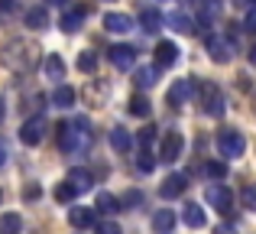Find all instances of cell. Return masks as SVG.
<instances>
[{
  "label": "cell",
  "mask_w": 256,
  "mask_h": 234,
  "mask_svg": "<svg viewBox=\"0 0 256 234\" xmlns=\"http://www.w3.org/2000/svg\"><path fill=\"white\" fill-rule=\"evenodd\" d=\"M39 62V46L36 43H23V39H13V43L4 46V52H0V65H6L10 72H16V75H26V72H32Z\"/></svg>",
  "instance_id": "cell-1"
},
{
  "label": "cell",
  "mask_w": 256,
  "mask_h": 234,
  "mask_svg": "<svg viewBox=\"0 0 256 234\" xmlns=\"http://www.w3.org/2000/svg\"><path fill=\"white\" fill-rule=\"evenodd\" d=\"M56 137H58V150L72 156V153H78V150H84V146H88L91 130H88V120H84V117H75V120H65V124H58Z\"/></svg>",
  "instance_id": "cell-2"
},
{
  "label": "cell",
  "mask_w": 256,
  "mask_h": 234,
  "mask_svg": "<svg viewBox=\"0 0 256 234\" xmlns=\"http://www.w3.org/2000/svg\"><path fill=\"white\" fill-rule=\"evenodd\" d=\"M204 46H208V52H211V59L218 65H224V62H230L234 59V49H237V39L227 33V36H218V33H211V36L204 39Z\"/></svg>",
  "instance_id": "cell-3"
},
{
  "label": "cell",
  "mask_w": 256,
  "mask_h": 234,
  "mask_svg": "<svg viewBox=\"0 0 256 234\" xmlns=\"http://www.w3.org/2000/svg\"><path fill=\"white\" fill-rule=\"evenodd\" d=\"M244 150H246V140H244V133H240V130L227 127V130L218 133V153H220V156L237 159V156H244Z\"/></svg>",
  "instance_id": "cell-4"
},
{
  "label": "cell",
  "mask_w": 256,
  "mask_h": 234,
  "mask_svg": "<svg viewBox=\"0 0 256 234\" xmlns=\"http://www.w3.org/2000/svg\"><path fill=\"white\" fill-rule=\"evenodd\" d=\"M198 98H201V111H204L208 117H220V114H224V95H220L218 85H211V82L201 85Z\"/></svg>",
  "instance_id": "cell-5"
},
{
  "label": "cell",
  "mask_w": 256,
  "mask_h": 234,
  "mask_svg": "<svg viewBox=\"0 0 256 234\" xmlns=\"http://www.w3.org/2000/svg\"><path fill=\"white\" fill-rule=\"evenodd\" d=\"M204 198H208V205L211 208H218L220 215H230L234 211V195H230V189L227 185H220V182H211L204 189Z\"/></svg>",
  "instance_id": "cell-6"
},
{
  "label": "cell",
  "mask_w": 256,
  "mask_h": 234,
  "mask_svg": "<svg viewBox=\"0 0 256 234\" xmlns=\"http://www.w3.org/2000/svg\"><path fill=\"white\" fill-rule=\"evenodd\" d=\"M42 137H46V117H42V114L30 117L23 127H20V140H23L26 146H36V143H42Z\"/></svg>",
  "instance_id": "cell-7"
},
{
  "label": "cell",
  "mask_w": 256,
  "mask_h": 234,
  "mask_svg": "<svg viewBox=\"0 0 256 234\" xmlns=\"http://www.w3.org/2000/svg\"><path fill=\"white\" fill-rule=\"evenodd\" d=\"M182 150H185V137H182L178 130H169V133L162 137V146H159V159L175 163V159L182 156Z\"/></svg>",
  "instance_id": "cell-8"
},
{
  "label": "cell",
  "mask_w": 256,
  "mask_h": 234,
  "mask_svg": "<svg viewBox=\"0 0 256 234\" xmlns=\"http://www.w3.org/2000/svg\"><path fill=\"white\" fill-rule=\"evenodd\" d=\"M185 189H188V176H185V172H172V176L162 179V185H159V195H162V198H178Z\"/></svg>",
  "instance_id": "cell-9"
},
{
  "label": "cell",
  "mask_w": 256,
  "mask_h": 234,
  "mask_svg": "<svg viewBox=\"0 0 256 234\" xmlns=\"http://www.w3.org/2000/svg\"><path fill=\"white\" fill-rule=\"evenodd\" d=\"M192 95H194V82H192V78H178V82H175L172 88H169V95H166V101H169L172 108H178V104H185V101H188Z\"/></svg>",
  "instance_id": "cell-10"
},
{
  "label": "cell",
  "mask_w": 256,
  "mask_h": 234,
  "mask_svg": "<svg viewBox=\"0 0 256 234\" xmlns=\"http://www.w3.org/2000/svg\"><path fill=\"white\" fill-rule=\"evenodd\" d=\"M84 17H88L84 7H65V13H62V20H58V26H62L65 33H78V30H82V23H84Z\"/></svg>",
  "instance_id": "cell-11"
},
{
  "label": "cell",
  "mask_w": 256,
  "mask_h": 234,
  "mask_svg": "<svg viewBox=\"0 0 256 234\" xmlns=\"http://www.w3.org/2000/svg\"><path fill=\"white\" fill-rule=\"evenodd\" d=\"M175 62H178V46L169 43V39H162V43L156 46V69H169Z\"/></svg>",
  "instance_id": "cell-12"
},
{
  "label": "cell",
  "mask_w": 256,
  "mask_h": 234,
  "mask_svg": "<svg viewBox=\"0 0 256 234\" xmlns=\"http://www.w3.org/2000/svg\"><path fill=\"white\" fill-rule=\"evenodd\" d=\"M110 62L117 65L120 72L133 69V62H136V49H133V46H114V49H110Z\"/></svg>",
  "instance_id": "cell-13"
},
{
  "label": "cell",
  "mask_w": 256,
  "mask_h": 234,
  "mask_svg": "<svg viewBox=\"0 0 256 234\" xmlns=\"http://www.w3.org/2000/svg\"><path fill=\"white\" fill-rule=\"evenodd\" d=\"M175 221H178V215H175L172 208H156L152 211V231L156 234H169L175 228Z\"/></svg>",
  "instance_id": "cell-14"
},
{
  "label": "cell",
  "mask_w": 256,
  "mask_h": 234,
  "mask_svg": "<svg viewBox=\"0 0 256 234\" xmlns=\"http://www.w3.org/2000/svg\"><path fill=\"white\" fill-rule=\"evenodd\" d=\"M182 221L188 224V228H204V221H208V215H204V208L201 205H194V202H188L185 208H182Z\"/></svg>",
  "instance_id": "cell-15"
},
{
  "label": "cell",
  "mask_w": 256,
  "mask_h": 234,
  "mask_svg": "<svg viewBox=\"0 0 256 234\" xmlns=\"http://www.w3.org/2000/svg\"><path fill=\"white\" fill-rule=\"evenodd\" d=\"M65 182H68L72 189H75L78 195H82V192H88V189H91V172H88V169H82V166H78V169H68Z\"/></svg>",
  "instance_id": "cell-16"
},
{
  "label": "cell",
  "mask_w": 256,
  "mask_h": 234,
  "mask_svg": "<svg viewBox=\"0 0 256 234\" xmlns=\"http://www.w3.org/2000/svg\"><path fill=\"white\" fill-rule=\"evenodd\" d=\"M104 26L110 33H130L133 30V17H126V13H107V17H104Z\"/></svg>",
  "instance_id": "cell-17"
},
{
  "label": "cell",
  "mask_w": 256,
  "mask_h": 234,
  "mask_svg": "<svg viewBox=\"0 0 256 234\" xmlns=\"http://www.w3.org/2000/svg\"><path fill=\"white\" fill-rule=\"evenodd\" d=\"M68 221H72V228H91V224H94V208L75 205V208L68 211Z\"/></svg>",
  "instance_id": "cell-18"
},
{
  "label": "cell",
  "mask_w": 256,
  "mask_h": 234,
  "mask_svg": "<svg viewBox=\"0 0 256 234\" xmlns=\"http://www.w3.org/2000/svg\"><path fill=\"white\" fill-rule=\"evenodd\" d=\"M162 13L156 10V7H143V13H140V23H143V30L146 33H156V30H162Z\"/></svg>",
  "instance_id": "cell-19"
},
{
  "label": "cell",
  "mask_w": 256,
  "mask_h": 234,
  "mask_svg": "<svg viewBox=\"0 0 256 234\" xmlns=\"http://www.w3.org/2000/svg\"><path fill=\"white\" fill-rule=\"evenodd\" d=\"M94 208H98L100 215H117V211H120V198L114 195V192H98V202H94Z\"/></svg>",
  "instance_id": "cell-20"
},
{
  "label": "cell",
  "mask_w": 256,
  "mask_h": 234,
  "mask_svg": "<svg viewBox=\"0 0 256 234\" xmlns=\"http://www.w3.org/2000/svg\"><path fill=\"white\" fill-rule=\"evenodd\" d=\"M42 69H46V78H52V82H62L65 78V62H62V56H56V52L42 62Z\"/></svg>",
  "instance_id": "cell-21"
},
{
  "label": "cell",
  "mask_w": 256,
  "mask_h": 234,
  "mask_svg": "<svg viewBox=\"0 0 256 234\" xmlns=\"http://www.w3.org/2000/svg\"><path fill=\"white\" fill-rule=\"evenodd\" d=\"M110 146L117 153H130L133 150V137L124 130V127H114V130H110Z\"/></svg>",
  "instance_id": "cell-22"
},
{
  "label": "cell",
  "mask_w": 256,
  "mask_h": 234,
  "mask_svg": "<svg viewBox=\"0 0 256 234\" xmlns=\"http://www.w3.org/2000/svg\"><path fill=\"white\" fill-rule=\"evenodd\" d=\"M23 231V218L16 211H4L0 215V234H20Z\"/></svg>",
  "instance_id": "cell-23"
},
{
  "label": "cell",
  "mask_w": 256,
  "mask_h": 234,
  "mask_svg": "<svg viewBox=\"0 0 256 234\" xmlns=\"http://www.w3.org/2000/svg\"><path fill=\"white\" fill-rule=\"evenodd\" d=\"M26 26H32V30H46V26H49V10H46V7H32V10H26Z\"/></svg>",
  "instance_id": "cell-24"
},
{
  "label": "cell",
  "mask_w": 256,
  "mask_h": 234,
  "mask_svg": "<svg viewBox=\"0 0 256 234\" xmlns=\"http://www.w3.org/2000/svg\"><path fill=\"white\" fill-rule=\"evenodd\" d=\"M75 88H68V85H58L56 91H52V104H56V108H72V104H75Z\"/></svg>",
  "instance_id": "cell-25"
},
{
  "label": "cell",
  "mask_w": 256,
  "mask_h": 234,
  "mask_svg": "<svg viewBox=\"0 0 256 234\" xmlns=\"http://www.w3.org/2000/svg\"><path fill=\"white\" fill-rule=\"evenodd\" d=\"M130 114H133V117H150V114H152L150 98H146V95H133V98H130Z\"/></svg>",
  "instance_id": "cell-26"
},
{
  "label": "cell",
  "mask_w": 256,
  "mask_h": 234,
  "mask_svg": "<svg viewBox=\"0 0 256 234\" xmlns=\"http://www.w3.org/2000/svg\"><path fill=\"white\" fill-rule=\"evenodd\" d=\"M159 82V69L156 65H146V69L136 72V88H152Z\"/></svg>",
  "instance_id": "cell-27"
},
{
  "label": "cell",
  "mask_w": 256,
  "mask_h": 234,
  "mask_svg": "<svg viewBox=\"0 0 256 234\" xmlns=\"http://www.w3.org/2000/svg\"><path fill=\"white\" fill-rule=\"evenodd\" d=\"M169 26L175 33H192L194 26H192V17L188 13H182V10H175V13H169Z\"/></svg>",
  "instance_id": "cell-28"
},
{
  "label": "cell",
  "mask_w": 256,
  "mask_h": 234,
  "mask_svg": "<svg viewBox=\"0 0 256 234\" xmlns=\"http://www.w3.org/2000/svg\"><path fill=\"white\" fill-rule=\"evenodd\" d=\"M218 17H220V0H204V4H201V23L211 26Z\"/></svg>",
  "instance_id": "cell-29"
},
{
  "label": "cell",
  "mask_w": 256,
  "mask_h": 234,
  "mask_svg": "<svg viewBox=\"0 0 256 234\" xmlns=\"http://www.w3.org/2000/svg\"><path fill=\"white\" fill-rule=\"evenodd\" d=\"M78 69H82V72H84V75H91V72H94V69H98V56H94V52H91V49H84V52H82V56H78Z\"/></svg>",
  "instance_id": "cell-30"
},
{
  "label": "cell",
  "mask_w": 256,
  "mask_h": 234,
  "mask_svg": "<svg viewBox=\"0 0 256 234\" xmlns=\"http://www.w3.org/2000/svg\"><path fill=\"white\" fill-rule=\"evenodd\" d=\"M204 176H211L214 182H220V179L227 176V166H224V163H214V159H211V163H204Z\"/></svg>",
  "instance_id": "cell-31"
},
{
  "label": "cell",
  "mask_w": 256,
  "mask_h": 234,
  "mask_svg": "<svg viewBox=\"0 0 256 234\" xmlns=\"http://www.w3.org/2000/svg\"><path fill=\"white\" fill-rule=\"evenodd\" d=\"M136 205H143V192L140 189H130L124 198H120V208H136Z\"/></svg>",
  "instance_id": "cell-32"
},
{
  "label": "cell",
  "mask_w": 256,
  "mask_h": 234,
  "mask_svg": "<svg viewBox=\"0 0 256 234\" xmlns=\"http://www.w3.org/2000/svg\"><path fill=\"white\" fill-rule=\"evenodd\" d=\"M56 198H58V202H75V198H78V192L72 189L68 182H62V185H56Z\"/></svg>",
  "instance_id": "cell-33"
},
{
  "label": "cell",
  "mask_w": 256,
  "mask_h": 234,
  "mask_svg": "<svg viewBox=\"0 0 256 234\" xmlns=\"http://www.w3.org/2000/svg\"><path fill=\"white\" fill-rule=\"evenodd\" d=\"M136 166H140V172H152V169H156V159H152V153L143 150V153L136 156Z\"/></svg>",
  "instance_id": "cell-34"
},
{
  "label": "cell",
  "mask_w": 256,
  "mask_h": 234,
  "mask_svg": "<svg viewBox=\"0 0 256 234\" xmlns=\"http://www.w3.org/2000/svg\"><path fill=\"white\" fill-rule=\"evenodd\" d=\"M240 198H244V208L256 211V182H250V185H246V189H244V195H240Z\"/></svg>",
  "instance_id": "cell-35"
},
{
  "label": "cell",
  "mask_w": 256,
  "mask_h": 234,
  "mask_svg": "<svg viewBox=\"0 0 256 234\" xmlns=\"http://www.w3.org/2000/svg\"><path fill=\"white\" fill-rule=\"evenodd\" d=\"M152 140H156V127H143V130H140V146H143V150H150Z\"/></svg>",
  "instance_id": "cell-36"
},
{
  "label": "cell",
  "mask_w": 256,
  "mask_h": 234,
  "mask_svg": "<svg viewBox=\"0 0 256 234\" xmlns=\"http://www.w3.org/2000/svg\"><path fill=\"white\" fill-rule=\"evenodd\" d=\"M98 234H120V224H114V221H100V224H98Z\"/></svg>",
  "instance_id": "cell-37"
},
{
  "label": "cell",
  "mask_w": 256,
  "mask_h": 234,
  "mask_svg": "<svg viewBox=\"0 0 256 234\" xmlns=\"http://www.w3.org/2000/svg\"><path fill=\"white\" fill-rule=\"evenodd\" d=\"M23 195H26V198H30V202H36V198H39V195H42V189H39V185H36V182H32V185H26V192H23Z\"/></svg>",
  "instance_id": "cell-38"
},
{
  "label": "cell",
  "mask_w": 256,
  "mask_h": 234,
  "mask_svg": "<svg viewBox=\"0 0 256 234\" xmlns=\"http://www.w3.org/2000/svg\"><path fill=\"white\" fill-rule=\"evenodd\" d=\"M244 30H246V33H256V10H250V13H246V20H244Z\"/></svg>",
  "instance_id": "cell-39"
},
{
  "label": "cell",
  "mask_w": 256,
  "mask_h": 234,
  "mask_svg": "<svg viewBox=\"0 0 256 234\" xmlns=\"http://www.w3.org/2000/svg\"><path fill=\"white\" fill-rule=\"evenodd\" d=\"M6 163V146H4V140H0V166Z\"/></svg>",
  "instance_id": "cell-40"
},
{
  "label": "cell",
  "mask_w": 256,
  "mask_h": 234,
  "mask_svg": "<svg viewBox=\"0 0 256 234\" xmlns=\"http://www.w3.org/2000/svg\"><path fill=\"white\" fill-rule=\"evenodd\" d=\"M214 234H234V228H227V224H220V228L214 231Z\"/></svg>",
  "instance_id": "cell-41"
},
{
  "label": "cell",
  "mask_w": 256,
  "mask_h": 234,
  "mask_svg": "<svg viewBox=\"0 0 256 234\" xmlns=\"http://www.w3.org/2000/svg\"><path fill=\"white\" fill-rule=\"evenodd\" d=\"M250 62L256 65V46H253V49H250Z\"/></svg>",
  "instance_id": "cell-42"
},
{
  "label": "cell",
  "mask_w": 256,
  "mask_h": 234,
  "mask_svg": "<svg viewBox=\"0 0 256 234\" xmlns=\"http://www.w3.org/2000/svg\"><path fill=\"white\" fill-rule=\"evenodd\" d=\"M65 4V0H49V7H62Z\"/></svg>",
  "instance_id": "cell-43"
},
{
  "label": "cell",
  "mask_w": 256,
  "mask_h": 234,
  "mask_svg": "<svg viewBox=\"0 0 256 234\" xmlns=\"http://www.w3.org/2000/svg\"><path fill=\"white\" fill-rule=\"evenodd\" d=\"M0 120H4V98H0Z\"/></svg>",
  "instance_id": "cell-44"
},
{
  "label": "cell",
  "mask_w": 256,
  "mask_h": 234,
  "mask_svg": "<svg viewBox=\"0 0 256 234\" xmlns=\"http://www.w3.org/2000/svg\"><path fill=\"white\" fill-rule=\"evenodd\" d=\"M253 114H256V101H253Z\"/></svg>",
  "instance_id": "cell-45"
},
{
  "label": "cell",
  "mask_w": 256,
  "mask_h": 234,
  "mask_svg": "<svg viewBox=\"0 0 256 234\" xmlns=\"http://www.w3.org/2000/svg\"><path fill=\"white\" fill-rule=\"evenodd\" d=\"M0 202H4V192H0Z\"/></svg>",
  "instance_id": "cell-46"
},
{
  "label": "cell",
  "mask_w": 256,
  "mask_h": 234,
  "mask_svg": "<svg viewBox=\"0 0 256 234\" xmlns=\"http://www.w3.org/2000/svg\"><path fill=\"white\" fill-rule=\"evenodd\" d=\"M107 4H110V0H107Z\"/></svg>",
  "instance_id": "cell-47"
},
{
  "label": "cell",
  "mask_w": 256,
  "mask_h": 234,
  "mask_svg": "<svg viewBox=\"0 0 256 234\" xmlns=\"http://www.w3.org/2000/svg\"><path fill=\"white\" fill-rule=\"evenodd\" d=\"M253 4H256V0H253Z\"/></svg>",
  "instance_id": "cell-48"
}]
</instances>
